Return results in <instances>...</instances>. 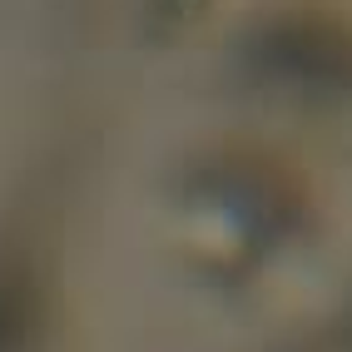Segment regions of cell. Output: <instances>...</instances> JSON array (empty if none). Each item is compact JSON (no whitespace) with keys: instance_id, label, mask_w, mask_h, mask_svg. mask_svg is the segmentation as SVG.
<instances>
[{"instance_id":"obj_1","label":"cell","mask_w":352,"mask_h":352,"mask_svg":"<svg viewBox=\"0 0 352 352\" xmlns=\"http://www.w3.org/2000/svg\"><path fill=\"white\" fill-rule=\"evenodd\" d=\"M248 65L293 95H347L352 89V30L322 15H288L253 35Z\"/></svg>"},{"instance_id":"obj_2","label":"cell","mask_w":352,"mask_h":352,"mask_svg":"<svg viewBox=\"0 0 352 352\" xmlns=\"http://www.w3.org/2000/svg\"><path fill=\"white\" fill-rule=\"evenodd\" d=\"M45 288L25 253H0V352H40Z\"/></svg>"}]
</instances>
